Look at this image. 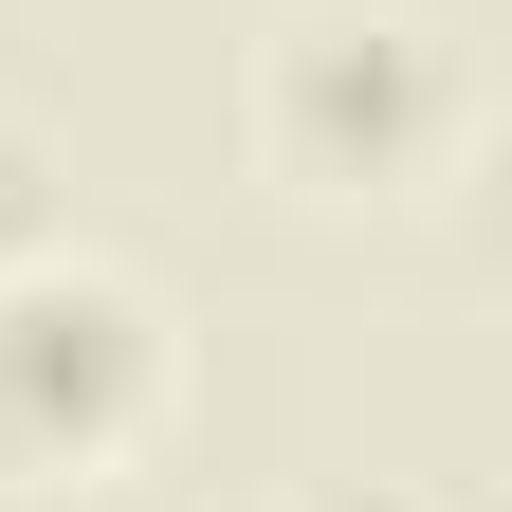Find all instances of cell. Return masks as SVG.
<instances>
[{"mask_svg": "<svg viewBox=\"0 0 512 512\" xmlns=\"http://www.w3.org/2000/svg\"><path fill=\"white\" fill-rule=\"evenodd\" d=\"M238 128H256V183H293V202H421L476 147V55L421 0H275Z\"/></svg>", "mask_w": 512, "mask_h": 512, "instance_id": "cell-1", "label": "cell"}, {"mask_svg": "<svg viewBox=\"0 0 512 512\" xmlns=\"http://www.w3.org/2000/svg\"><path fill=\"white\" fill-rule=\"evenodd\" d=\"M165 403H183V311L128 275V256L55 238V256L0 275V476H19V494L128 476L165 439Z\"/></svg>", "mask_w": 512, "mask_h": 512, "instance_id": "cell-2", "label": "cell"}, {"mask_svg": "<svg viewBox=\"0 0 512 512\" xmlns=\"http://www.w3.org/2000/svg\"><path fill=\"white\" fill-rule=\"evenodd\" d=\"M55 238H74V147H55L37 110H0V275L55 256Z\"/></svg>", "mask_w": 512, "mask_h": 512, "instance_id": "cell-3", "label": "cell"}, {"mask_svg": "<svg viewBox=\"0 0 512 512\" xmlns=\"http://www.w3.org/2000/svg\"><path fill=\"white\" fill-rule=\"evenodd\" d=\"M311 512H421V494H311Z\"/></svg>", "mask_w": 512, "mask_h": 512, "instance_id": "cell-4", "label": "cell"}]
</instances>
